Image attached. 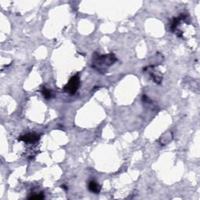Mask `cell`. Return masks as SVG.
<instances>
[{"instance_id": "3", "label": "cell", "mask_w": 200, "mask_h": 200, "mask_svg": "<svg viewBox=\"0 0 200 200\" xmlns=\"http://www.w3.org/2000/svg\"><path fill=\"white\" fill-rule=\"evenodd\" d=\"M39 138H40L39 135H36V134H28V135H25L23 136L20 137L18 140L23 141L24 142L27 143H34L38 141Z\"/></svg>"}, {"instance_id": "5", "label": "cell", "mask_w": 200, "mask_h": 200, "mask_svg": "<svg viewBox=\"0 0 200 200\" xmlns=\"http://www.w3.org/2000/svg\"><path fill=\"white\" fill-rule=\"evenodd\" d=\"M172 134L171 133V132H167V133L164 134V135H163V136L160 138V142L161 143V145H166L167 144L168 142H170V141H171V139H172Z\"/></svg>"}, {"instance_id": "4", "label": "cell", "mask_w": 200, "mask_h": 200, "mask_svg": "<svg viewBox=\"0 0 200 200\" xmlns=\"http://www.w3.org/2000/svg\"><path fill=\"white\" fill-rule=\"evenodd\" d=\"M89 189L92 192L98 194L101 191V186L98 183H96L95 181H91L89 183Z\"/></svg>"}, {"instance_id": "7", "label": "cell", "mask_w": 200, "mask_h": 200, "mask_svg": "<svg viewBox=\"0 0 200 200\" xmlns=\"http://www.w3.org/2000/svg\"><path fill=\"white\" fill-rule=\"evenodd\" d=\"M30 199H44V195L43 193H40V194H38L36 196H31V197H29Z\"/></svg>"}, {"instance_id": "6", "label": "cell", "mask_w": 200, "mask_h": 200, "mask_svg": "<svg viewBox=\"0 0 200 200\" xmlns=\"http://www.w3.org/2000/svg\"><path fill=\"white\" fill-rule=\"evenodd\" d=\"M42 93L43 95V96L45 97V99L49 100V99H51L52 97V92L49 90V89H47L45 88H43L42 91Z\"/></svg>"}, {"instance_id": "1", "label": "cell", "mask_w": 200, "mask_h": 200, "mask_svg": "<svg viewBox=\"0 0 200 200\" xmlns=\"http://www.w3.org/2000/svg\"><path fill=\"white\" fill-rule=\"evenodd\" d=\"M116 61V58L113 54L102 55V56L100 55L95 56V54L92 59V67L101 73H103L109 67L114 64Z\"/></svg>"}, {"instance_id": "2", "label": "cell", "mask_w": 200, "mask_h": 200, "mask_svg": "<svg viewBox=\"0 0 200 200\" xmlns=\"http://www.w3.org/2000/svg\"><path fill=\"white\" fill-rule=\"evenodd\" d=\"M80 85V78L78 74L74 75L70 81L67 82V84L64 86V92L68 93L69 95H74L77 91L79 89Z\"/></svg>"}]
</instances>
